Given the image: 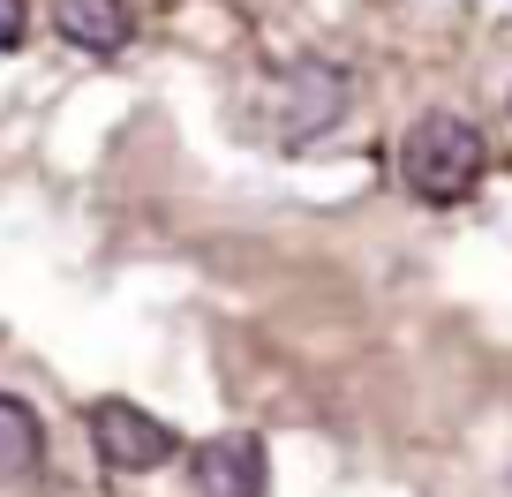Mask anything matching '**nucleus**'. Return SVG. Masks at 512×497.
I'll return each mask as SVG.
<instances>
[{
    "mask_svg": "<svg viewBox=\"0 0 512 497\" xmlns=\"http://www.w3.org/2000/svg\"><path fill=\"white\" fill-rule=\"evenodd\" d=\"M23 23H31V0H0V53L23 38Z\"/></svg>",
    "mask_w": 512,
    "mask_h": 497,
    "instance_id": "0eeeda50",
    "label": "nucleus"
},
{
    "mask_svg": "<svg viewBox=\"0 0 512 497\" xmlns=\"http://www.w3.org/2000/svg\"><path fill=\"white\" fill-rule=\"evenodd\" d=\"M287 91H294V106H287V129L294 136H309V129H324L339 106H347V83L332 76V68H294L287 76Z\"/></svg>",
    "mask_w": 512,
    "mask_h": 497,
    "instance_id": "423d86ee",
    "label": "nucleus"
},
{
    "mask_svg": "<svg viewBox=\"0 0 512 497\" xmlns=\"http://www.w3.org/2000/svg\"><path fill=\"white\" fill-rule=\"evenodd\" d=\"M38 460H46V422H38L31 400L0 392V482H31Z\"/></svg>",
    "mask_w": 512,
    "mask_h": 497,
    "instance_id": "39448f33",
    "label": "nucleus"
},
{
    "mask_svg": "<svg viewBox=\"0 0 512 497\" xmlns=\"http://www.w3.org/2000/svg\"><path fill=\"white\" fill-rule=\"evenodd\" d=\"M53 31L83 53H121L128 46V0H53Z\"/></svg>",
    "mask_w": 512,
    "mask_h": 497,
    "instance_id": "20e7f679",
    "label": "nucleus"
},
{
    "mask_svg": "<svg viewBox=\"0 0 512 497\" xmlns=\"http://www.w3.org/2000/svg\"><path fill=\"white\" fill-rule=\"evenodd\" d=\"M189 467H196L204 497H264V437H249V430L204 437Z\"/></svg>",
    "mask_w": 512,
    "mask_h": 497,
    "instance_id": "7ed1b4c3",
    "label": "nucleus"
},
{
    "mask_svg": "<svg viewBox=\"0 0 512 497\" xmlns=\"http://www.w3.org/2000/svg\"><path fill=\"white\" fill-rule=\"evenodd\" d=\"M91 445L113 475H151V467H166L181 452V437L159 415H144L136 400H98L91 407Z\"/></svg>",
    "mask_w": 512,
    "mask_h": 497,
    "instance_id": "f03ea898",
    "label": "nucleus"
},
{
    "mask_svg": "<svg viewBox=\"0 0 512 497\" xmlns=\"http://www.w3.org/2000/svg\"><path fill=\"white\" fill-rule=\"evenodd\" d=\"M482 166H490V151H482L475 121H460V113H422L415 129L400 136V181L422 204H460V196H475Z\"/></svg>",
    "mask_w": 512,
    "mask_h": 497,
    "instance_id": "f257e3e1",
    "label": "nucleus"
}]
</instances>
